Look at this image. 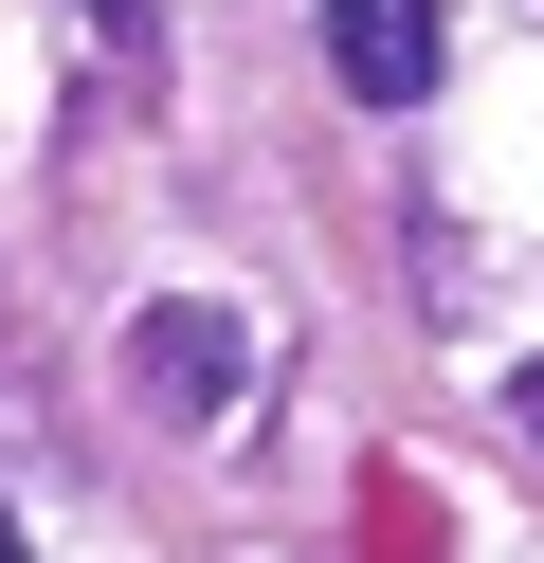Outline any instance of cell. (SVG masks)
I'll use <instances>...</instances> for the list:
<instances>
[{
  "instance_id": "cell-1",
  "label": "cell",
  "mask_w": 544,
  "mask_h": 563,
  "mask_svg": "<svg viewBox=\"0 0 544 563\" xmlns=\"http://www.w3.org/2000/svg\"><path fill=\"white\" fill-rule=\"evenodd\" d=\"M127 382H145V418H236L254 400V309H218V291H145L127 309Z\"/></svg>"
},
{
  "instance_id": "cell-2",
  "label": "cell",
  "mask_w": 544,
  "mask_h": 563,
  "mask_svg": "<svg viewBox=\"0 0 544 563\" xmlns=\"http://www.w3.org/2000/svg\"><path fill=\"white\" fill-rule=\"evenodd\" d=\"M435 55H454V37H435V0H326V74H345L363 110H418Z\"/></svg>"
},
{
  "instance_id": "cell-3",
  "label": "cell",
  "mask_w": 544,
  "mask_h": 563,
  "mask_svg": "<svg viewBox=\"0 0 544 563\" xmlns=\"http://www.w3.org/2000/svg\"><path fill=\"white\" fill-rule=\"evenodd\" d=\"M91 37H109V55H145V0H91Z\"/></svg>"
},
{
  "instance_id": "cell-4",
  "label": "cell",
  "mask_w": 544,
  "mask_h": 563,
  "mask_svg": "<svg viewBox=\"0 0 544 563\" xmlns=\"http://www.w3.org/2000/svg\"><path fill=\"white\" fill-rule=\"evenodd\" d=\"M508 418H526V454H544V364H526V382H508Z\"/></svg>"
},
{
  "instance_id": "cell-5",
  "label": "cell",
  "mask_w": 544,
  "mask_h": 563,
  "mask_svg": "<svg viewBox=\"0 0 544 563\" xmlns=\"http://www.w3.org/2000/svg\"><path fill=\"white\" fill-rule=\"evenodd\" d=\"M0 563H36V545H19V509H0Z\"/></svg>"
},
{
  "instance_id": "cell-6",
  "label": "cell",
  "mask_w": 544,
  "mask_h": 563,
  "mask_svg": "<svg viewBox=\"0 0 544 563\" xmlns=\"http://www.w3.org/2000/svg\"><path fill=\"white\" fill-rule=\"evenodd\" d=\"M526 19H544V0H526Z\"/></svg>"
}]
</instances>
